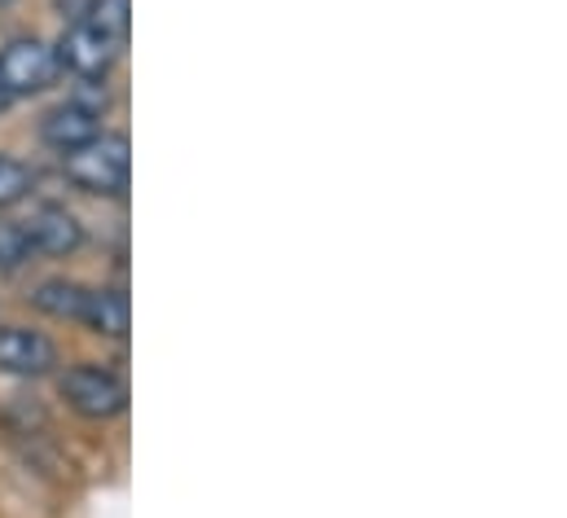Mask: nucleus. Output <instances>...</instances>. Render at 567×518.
<instances>
[{
  "instance_id": "obj_14",
  "label": "nucleus",
  "mask_w": 567,
  "mask_h": 518,
  "mask_svg": "<svg viewBox=\"0 0 567 518\" xmlns=\"http://www.w3.org/2000/svg\"><path fill=\"white\" fill-rule=\"evenodd\" d=\"M9 106H13V97H9V93H4V89H0V115H4V111H9Z\"/></svg>"
},
{
  "instance_id": "obj_10",
  "label": "nucleus",
  "mask_w": 567,
  "mask_h": 518,
  "mask_svg": "<svg viewBox=\"0 0 567 518\" xmlns=\"http://www.w3.org/2000/svg\"><path fill=\"white\" fill-rule=\"evenodd\" d=\"M84 22L124 49V40H128V0H93Z\"/></svg>"
},
{
  "instance_id": "obj_9",
  "label": "nucleus",
  "mask_w": 567,
  "mask_h": 518,
  "mask_svg": "<svg viewBox=\"0 0 567 518\" xmlns=\"http://www.w3.org/2000/svg\"><path fill=\"white\" fill-rule=\"evenodd\" d=\"M84 325L93 334H102V339H124L128 334V299L120 290H97Z\"/></svg>"
},
{
  "instance_id": "obj_6",
  "label": "nucleus",
  "mask_w": 567,
  "mask_h": 518,
  "mask_svg": "<svg viewBox=\"0 0 567 518\" xmlns=\"http://www.w3.org/2000/svg\"><path fill=\"white\" fill-rule=\"evenodd\" d=\"M58 365V348L53 339H44L40 330H22V325H0V374L13 379H40Z\"/></svg>"
},
{
  "instance_id": "obj_7",
  "label": "nucleus",
  "mask_w": 567,
  "mask_h": 518,
  "mask_svg": "<svg viewBox=\"0 0 567 518\" xmlns=\"http://www.w3.org/2000/svg\"><path fill=\"white\" fill-rule=\"evenodd\" d=\"M93 136H102V111L97 106H84V102H62L53 106L44 120H40V141L71 154L80 145H89Z\"/></svg>"
},
{
  "instance_id": "obj_11",
  "label": "nucleus",
  "mask_w": 567,
  "mask_h": 518,
  "mask_svg": "<svg viewBox=\"0 0 567 518\" xmlns=\"http://www.w3.org/2000/svg\"><path fill=\"white\" fill-rule=\"evenodd\" d=\"M27 194H31V167L9 158V154H0V211L18 207Z\"/></svg>"
},
{
  "instance_id": "obj_13",
  "label": "nucleus",
  "mask_w": 567,
  "mask_h": 518,
  "mask_svg": "<svg viewBox=\"0 0 567 518\" xmlns=\"http://www.w3.org/2000/svg\"><path fill=\"white\" fill-rule=\"evenodd\" d=\"M58 9H62L71 22H84V18H89V9H93V0H58Z\"/></svg>"
},
{
  "instance_id": "obj_1",
  "label": "nucleus",
  "mask_w": 567,
  "mask_h": 518,
  "mask_svg": "<svg viewBox=\"0 0 567 518\" xmlns=\"http://www.w3.org/2000/svg\"><path fill=\"white\" fill-rule=\"evenodd\" d=\"M62 172L71 185H80L84 194H106L120 198L128 189V172H133V154H128V136H93L89 145L62 154Z\"/></svg>"
},
{
  "instance_id": "obj_4",
  "label": "nucleus",
  "mask_w": 567,
  "mask_h": 518,
  "mask_svg": "<svg viewBox=\"0 0 567 518\" xmlns=\"http://www.w3.org/2000/svg\"><path fill=\"white\" fill-rule=\"evenodd\" d=\"M53 58H58V71H71L75 80L97 84V80L111 75V66H115V58H120V44L106 40L102 31H93L89 22H71V27L62 31Z\"/></svg>"
},
{
  "instance_id": "obj_5",
  "label": "nucleus",
  "mask_w": 567,
  "mask_h": 518,
  "mask_svg": "<svg viewBox=\"0 0 567 518\" xmlns=\"http://www.w3.org/2000/svg\"><path fill=\"white\" fill-rule=\"evenodd\" d=\"M18 225H22L27 242H31V256H71L84 242V225L66 207H58V203L31 207V216L18 220Z\"/></svg>"
},
{
  "instance_id": "obj_8",
  "label": "nucleus",
  "mask_w": 567,
  "mask_h": 518,
  "mask_svg": "<svg viewBox=\"0 0 567 518\" xmlns=\"http://www.w3.org/2000/svg\"><path fill=\"white\" fill-rule=\"evenodd\" d=\"M93 294H97L93 286L53 277V281H40V286H35L31 303H35L40 312L58 317V321H75V325H84V321H89V308H93Z\"/></svg>"
},
{
  "instance_id": "obj_15",
  "label": "nucleus",
  "mask_w": 567,
  "mask_h": 518,
  "mask_svg": "<svg viewBox=\"0 0 567 518\" xmlns=\"http://www.w3.org/2000/svg\"><path fill=\"white\" fill-rule=\"evenodd\" d=\"M4 4H9V0H0V9H4Z\"/></svg>"
},
{
  "instance_id": "obj_3",
  "label": "nucleus",
  "mask_w": 567,
  "mask_h": 518,
  "mask_svg": "<svg viewBox=\"0 0 567 518\" xmlns=\"http://www.w3.org/2000/svg\"><path fill=\"white\" fill-rule=\"evenodd\" d=\"M53 80H58V58H53V49L44 40L27 35V40H9L0 49V89L13 102L44 93Z\"/></svg>"
},
{
  "instance_id": "obj_12",
  "label": "nucleus",
  "mask_w": 567,
  "mask_h": 518,
  "mask_svg": "<svg viewBox=\"0 0 567 518\" xmlns=\"http://www.w3.org/2000/svg\"><path fill=\"white\" fill-rule=\"evenodd\" d=\"M31 259V242L18 220H0V272H13Z\"/></svg>"
},
{
  "instance_id": "obj_2",
  "label": "nucleus",
  "mask_w": 567,
  "mask_h": 518,
  "mask_svg": "<svg viewBox=\"0 0 567 518\" xmlns=\"http://www.w3.org/2000/svg\"><path fill=\"white\" fill-rule=\"evenodd\" d=\"M58 391L89 422H106V417H115V413L128 408V383L120 374L102 370V365H71L58 379Z\"/></svg>"
}]
</instances>
